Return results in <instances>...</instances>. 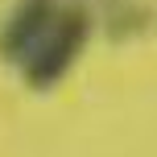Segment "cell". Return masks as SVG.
Listing matches in <instances>:
<instances>
[{
  "instance_id": "1",
  "label": "cell",
  "mask_w": 157,
  "mask_h": 157,
  "mask_svg": "<svg viewBox=\"0 0 157 157\" xmlns=\"http://www.w3.org/2000/svg\"><path fill=\"white\" fill-rule=\"evenodd\" d=\"M87 37H91V17H87V8H78V4L58 8V17L46 29V37H41L37 46L29 50V58L21 62L25 87H29V91H54V87L71 75V66L78 62Z\"/></svg>"
},
{
  "instance_id": "2",
  "label": "cell",
  "mask_w": 157,
  "mask_h": 157,
  "mask_svg": "<svg viewBox=\"0 0 157 157\" xmlns=\"http://www.w3.org/2000/svg\"><path fill=\"white\" fill-rule=\"evenodd\" d=\"M54 17H58V0H17V8L8 13L4 29H0V58L21 66L29 50L46 37Z\"/></svg>"
}]
</instances>
